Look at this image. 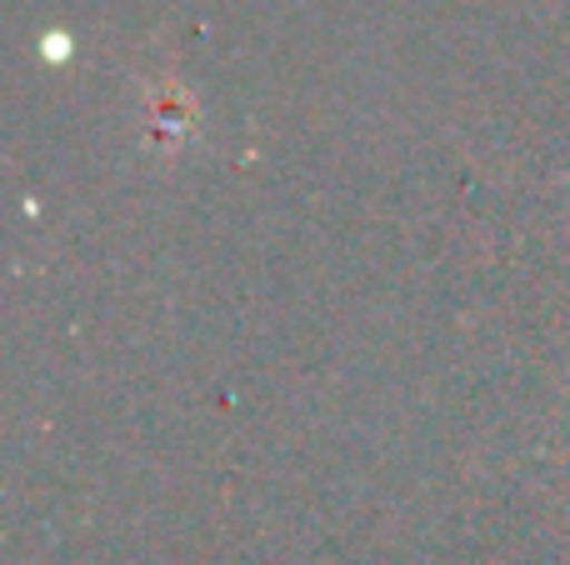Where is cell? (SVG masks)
I'll return each instance as SVG.
<instances>
[]
</instances>
